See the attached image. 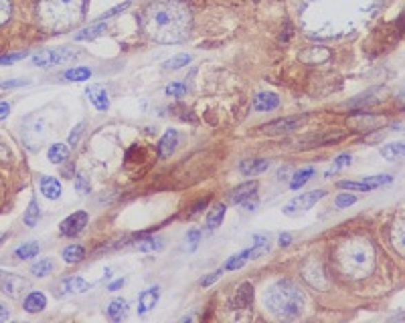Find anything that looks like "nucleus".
Returning a JSON list of instances; mask_svg holds the SVG:
<instances>
[{
	"mask_svg": "<svg viewBox=\"0 0 405 323\" xmlns=\"http://www.w3.org/2000/svg\"><path fill=\"white\" fill-rule=\"evenodd\" d=\"M140 25L144 34L155 43L175 45L188 37L192 14L181 0H156L144 8Z\"/></svg>",
	"mask_w": 405,
	"mask_h": 323,
	"instance_id": "1",
	"label": "nucleus"
},
{
	"mask_svg": "<svg viewBox=\"0 0 405 323\" xmlns=\"http://www.w3.org/2000/svg\"><path fill=\"white\" fill-rule=\"evenodd\" d=\"M83 6L86 0H39L37 19L49 32H65L81 21Z\"/></svg>",
	"mask_w": 405,
	"mask_h": 323,
	"instance_id": "2",
	"label": "nucleus"
},
{
	"mask_svg": "<svg viewBox=\"0 0 405 323\" xmlns=\"http://www.w3.org/2000/svg\"><path fill=\"white\" fill-rule=\"evenodd\" d=\"M266 309L278 320H296L304 311V295L294 281L281 279L264 295Z\"/></svg>",
	"mask_w": 405,
	"mask_h": 323,
	"instance_id": "3",
	"label": "nucleus"
},
{
	"mask_svg": "<svg viewBox=\"0 0 405 323\" xmlns=\"http://www.w3.org/2000/svg\"><path fill=\"white\" fill-rule=\"evenodd\" d=\"M337 263L346 277H367L375 264L373 249L367 240H346L337 251Z\"/></svg>",
	"mask_w": 405,
	"mask_h": 323,
	"instance_id": "4",
	"label": "nucleus"
},
{
	"mask_svg": "<svg viewBox=\"0 0 405 323\" xmlns=\"http://www.w3.org/2000/svg\"><path fill=\"white\" fill-rule=\"evenodd\" d=\"M81 53L79 51H73V49H67V47H59V49H47V51H41L32 57V65L39 67V69H53L57 65H63L67 61L77 59Z\"/></svg>",
	"mask_w": 405,
	"mask_h": 323,
	"instance_id": "5",
	"label": "nucleus"
},
{
	"mask_svg": "<svg viewBox=\"0 0 405 323\" xmlns=\"http://www.w3.org/2000/svg\"><path fill=\"white\" fill-rule=\"evenodd\" d=\"M29 289V281L17 273L0 271V291L10 299H21Z\"/></svg>",
	"mask_w": 405,
	"mask_h": 323,
	"instance_id": "6",
	"label": "nucleus"
},
{
	"mask_svg": "<svg viewBox=\"0 0 405 323\" xmlns=\"http://www.w3.org/2000/svg\"><path fill=\"white\" fill-rule=\"evenodd\" d=\"M324 190H312V192H306V194H300L296 198H292L288 205L284 206V214L286 216H296V214H302L306 210H310L312 206L316 205L318 200L324 198Z\"/></svg>",
	"mask_w": 405,
	"mask_h": 323,
	"instance_id": "7",
	"label": "nucleus"
},
{
	"mask_svg": "<svg viewBox=\"0 0 405 323\" xmlns=\"http://www.w3.org/2000/svg\"><path fill=\"white\" fill-rule=\"evenodd\" d=\"M306 116H294V118H284L276 119L268 125H264V134L268 136H281V134H288V132H294V129H300V125H304Z\"/></svg>",
	"mask_w": 405,
	"mask_h": 323,
	"instance_id": "8",
	"label": "nucleus"
},
{
	"mask_svg": "<svg viewBox=\"0 0 405 323\" xmlns=\"http://www.w3.org/2000/svg\"><path fill=\"white\" fill-rule=\"evenodd\" d=\"M88 220H90V214H88L86 210H79V212L69 214V216L61 222V235L77 236L86 227H88Z\"/></svg>",
	"mask_w": 405,
	"mask_h": 323,
	"instance_id": "9",
	"label": "nucleus"
},
{
	"mask_svg": "<svg viewBox=\"0 0 405 323\" xmlns=\"http://www.w3.org/2000/svg\"><path fill=\"white\" fill-rule=\"evenodd\" d=\"M90 291V283L81 277H67L59 283V291H55V295L59 297H67V295H83Z\"/></svg>",
	"mask_w": 405,
	"mask_h": 323,
	"instance_id": "10",
	"label": "nucleus"
},
{
	"mask_svg": "<svg viewBox=\"0 0 405 323\" xmlns=\"http://www.w3.org/2000/svg\"><path fill=\"white\" fill-rule=\"evenodd\" d=\"M255 192H257V180H250V182L239 184V186L229 194V200H231L233 205H244V202L251 200V196H255Z\"/></svg>",
	"mask_w": 405,
	"mask_h": 323,
	"instance_id": "11",
	"label": "nucleus"
},
{
	"mask_svg": "<svg viewBox=\"0 0 405 323\" xmlns=\"http://www.w3.org/2000/svg\"><path fill=\"white\" fill-rule=\"evenodd\" d=\"M251 301H253V285L241 283L231 299V309H248L251 307Z\"/></svg>",
	"mask_w": 405,
	"mask_h": 323,
	"instance_id": "12",
	"label": "nucleus"
},
{
	"mask_svg": "<svg viewBox=\"0 0 405 323\" xmlns=\"http://www.w3.org/2000/svg\"><path fill=\"white\" fill-rule=\"evenodd\" d=\"M280 107V97L276 93H257L253 97V112H274Z\"/></svg>",
	"mask_w": 405,
	"mask_h": 323,
	"instance_id": "13",
	"label": "nucleus"
},
{
	"mask_svg": "<svg viewBox=\"0 0 405 323\" xmlns=\"http://www.w3.org/2000/svg\"><path fill=\"white\" fill-rule=\"evenodd\" d=\"M86 95H88V99L92 101V105L97 112H106L110 107V95H108V91L103 87L90 85V87L86 89Z\"/></svg>",
	"mask_w": 405,
	"mask_h": 323,
	"instance_id": "14",
	"label": "nucleus"
},
{
	"mask_svg": "<svg viewBox=\"0 0 405 323\" xmlns=\"http://www.w3.org/2000/svg\"><path fill=\"white\" fill-rule=\"evenodd\" d=\"M39 186H41V192L45 194V198H49V200H57V198L61 196L63 188H61V182H59L57 178L41 176V180H39Z\"/></svg>",
	"mask_w": 405,
	"mask_h": 323,
	"instance_id": "15",
	"label": "nucleus"
},
{
	"mask_svg": "<svg viewBox=\"0 0 405 323\" xmlns=\"http://www.w3.org/2000/svg\"><path fill=\"white\" fill-rule=\"evenodd\" d=\"M179 146V132L177 129H168L162 140L158 142V156L160 158H168L170 154H175V149Z\"/></svg>",
	"mask_w": 405,
	"mask_h": 323,
	"instance_id": "16",
	"label": "nucleus"
},
{
	"mask_svg": "<svg viewBox=\"0 0 405 323\" xmlns=\"http://www.w3.org/2000/svg\"><path fill=\"white\" fill-rule=\"evenodd\" d=\"M158 297H160L158 287H150V289L142 291L140 297H138V313L140 315H146L150 309H155V305L158 303Z\"/></svg>",
	"mask_w": 405,
	"mask_h": 323,
	"instance_id": "17",
	"label": "nucleus"
},
{
	"mask_svg": "<svg viewBox=\"0 0 405 323\" xmlns=\"http://www.w3.org/2000/svg\"><path fill=\"white\" fill-rule=\"evenodd\" d=\"M23 307H25L27 313H41L47 307V297L41 293V291H31V293L25 297Z\"/></svg>",
	"mask_w": 405,
	"mask_h": 323,
	"instance_id": "18",
	"label": "nucleus"
},
{
	"mask_svg": "<svg viewBox=\"0 0 405 323\" xmlns=\"http://www.w3.org/2000/svg\"><path fill=\"white\" fill-rule=\"evenodd\" d=\"M304 279L310 283L312 287H324L326 279H324V273H322V267L312 261L304 267Z\"/></svg>",
	"mask_w": 405,
	"mask_h": 323,
	"instance_id": "19",
	"label": "nucleus"
},
{
	"mask_svg": "<svg viewBox=\"0 0 405 323\" xmlns=\"http://www.w3.org/2000/svg\"><path fill=\"white\" fill-rule=\"evenodd\" d=\"M268 168H270V162L268 160H246L239 166V170H241L244 176H257V174L266 172Z\"/></svg>",
	"mask_w": 405,
	"mask_h": 323,
	"instance_id": "20",
	"label": "nucleus"
},
{
	"mask_svg": "<svg viewBox=\"0 0 405 323\" xmlns=\"http://www.w3.org/2000/svg\"><path fill=\"white\" fill-rule=\"evenodd\" d=\"M108 315L112 322H122L128 315V301L126 299H114L108 307Z\"/></svg>",
	"mask_w": 405,
	"mask_h": 323,
	"instance_id": "21",
	"label": "nucleus"
},
{
	"mask_svg": "<svg viewBox=\"0 0 405 323\" xmlns=\"http://www.w3.org/2000/svg\"><path fill=\"white\" fill-rule=\"evenodd\" d=\"M63 79L65 81H73V83L90 81L92 79V69H88V67H73V69L63 73Z\"/></svg>",
	"mask_w": 405,
	"mask_h": 323,
	"instance_id": "22",
	"label": "nucleus"
},
{
	"mask_svg": "<svg viewBox=\"0 0 405 323\" xmlns=\"http://www.w3.org/2000/svg\"><path fill=\"white\" fill-rule=\"evenodd\" d=\"M270 251V238L264 235H253V247L250 249V259H259Z\"/></svg>",
	"mask_w": 405,
	"mask_h": 323,
	"instance_id": "23",
	"label": "nucleus"
},
{
	"mask_svg": "<svg viewBox=\"0 0 405 323\" xmlns=\"http://www.w3.org/2000/svg\"><path fill=\"white\" fill-rule=\"evenodd\" d=\"M381 156L385 160H399V158H405V142H393V144L383 146L381 147Z\"/></svg>",
	"mask_w": 405,
	"mask_h": 323,
	"instance_id": "24",
	"label": "nucleus"
},
{
	"mask_svg": "<svg viewBox=\"0 0 405 323\" xmlns=\"http://www.w3.org/2000/svg\"><path fill=\"white\" fill-rule=\"evenodd\" d=\"M47 156H49V162L63 164L69 158V144H53V146L49 147Z\"/></svg>",
	"mask_w": 405,
	"mask_h": 323,
	"instance_id": "25",
	"label": "nucleus"
},
{
	"mask_svg": "<svg viewBox=\"0 0 405 323\" xmlns=\"http://www.w3.org/2000/svg\"><path fill=\"white\" fill-rule=\"evenodd\" d=\"M63 259H65V263H81L83 259H86V251H83V247H79V244H69L65 251H63Z\"/></svg>",
	"mask_w": 405,
	"mask_h": 323,
	"instance_id": "26",
	"label": "nucleus"
},
{
	"mask_svg": "<svg viewBox=\"0 0 405 323\" xmlns=\"http://www.w3.org/2000/svg\"><path fill=\"white\" fill-rule=\"evenodd\" d=\"M225 218V205H215L207 212V229H217Z\"/></svg>",
	"mask_w": 405,
	"mask_h": 323,
	"instance_id": "27",
	"label": "nucleus"
},
{
	"mask_svg": "<svg viewBox=\"0 0 405 323\" xmlns=\"http://www.w3.org/2000/svg\"><path fill=\"white\" fill-rule=\"evenodd\" d=\"M190 61H192L190 55H187V53H181V55H175V57H170L168 61H164L162 69H164V71H179V69L187 67Z\"/></svg>",
	"mask_w": 405,
	"mask_h": 323,
	"instance_id": "28",
	"label": "nucleus"
},
{
	"mask_svg": "<svg viewBox=\"0 0 405 323\" xmlns=\"http://www.w3.org/2000/svg\"><path fill=\"white\" fill-rule=\"evenodd\" d=\"M101 32H106V23H95V25L88 27V29L79 30L75 34V41H92V39H97Z\"/></svg>",
	"mask_w": 405,
	"mask_h": 323,
	"instance_id": "29",
	"label": "nucleus"
},
{
	"mask_svg": "<svg viewBox=\"0 0 405 323\" xmlns=\"http://www.w3.org/2000/svg\"><path fill=\"white\" fill-rule=\"evenodd\" d=\"M314 174H316V170H314V168H302L300 172H296V174L292 176V180H290V188H292V190L302 188V186H304V184L314 176Z\"/></svg>",
	"mask_w": 405,
	"mask_h": 323,
	"instance_id": "30",
	"label": "nucleus"
},
{
	"mask_svg": "<svg viewBox=\"0 0 405 323\" xmlns=\"http://www.w3.org/2000/svg\"><path fill=\"white\" fill-rule=\"evenodd\" d=\"M53 269H55V263H53V259H41V261H37V263L31 267V273L34 277H47V275H51L53 273Z\"/></svg>",
	"mask_w": 405,
	"mask_h": 323,
	"instance_id": "31",
	"label": "nucleus"
},
{
	"mask_svg": "<svg viewBox=\"0 0 405 323\" xmlns=\"http://www.w3.org/2000/svg\"><path fill=\"white\" fill-rule=\"evenodd\" d=\"M391 240H393V247L399 251V253H404L405 255V222H397L395 227H393V231H391Z\"/></svg>",
	"mask_w": 405,
	"mask_h": 323,
	"instance_id": "32",
	"label": "nucleus"
},
{
	"mask_svg": "<svg viewBox=\"0 0 405 323\" xmlns=\"http://www.w3.org/2000/svg\"><path fill=\"white\" fill-rule=\"evenodd\" d=\"M134 249L140 253H152V251H160L162 249V240L160 238H142L134 242Z\"/></svg>",
	"mask_w": 405,
	"mask_h": 323,
	"instance_id": "33",
	"label": "nucleus"
},
{
	"mask_svg": "<svg viewBox=\"0 0 405 323\" xmlns=\"http://www.w3.org/2000/svg\"><path fill=\"white\" fill-rule=\"evenodd\" d=\"M39 255V244L37 242H25V244H21L17 251H14V257L17 259H32V257H37Z\"/></svg>",
	"mask_w": 405,
	"mask_h": 323,
	"instance_id": "34",
	"label": "nucleus"
},
{
	"mask_svg": "<svg viewBox=\"0 0 405 323\" xmlns=\"http://www.w3.org/2000/svg\"><path fill=\"white\" fill-rule=\"evenodd\" d=\"M39 218H41L39 205H37V200H31V202H29V208L25 210V225H27V227H37Z\"/></svg>",
	"mask_w": 405,
	"mask_h": 323,
	"instance_id": "35",
	"label": "nucleus"
},
{
	"mask_svg": "<svg viewBox=\"0 0 405 323\" xmlns=\"http://www.w3.org/2000/svg\"><path fill=\"white\" fill-rule=\"evenodd\" d=\"M248 261H250V249L244 251V253H239V255H235V257H231V259L225 263V269H227V271H237V269H241Z\"/></svg>",
	"mask_w": 405,
	"mask_h": 323,
	"instance_id": "36",
	"label": "nucleus"
},
{
	"mask_svg": "<svg viewBox=\"0 0 405 323\" xmlns=\"http://www.w3.org/2000/svg\"><path fill=\"white\" fill-rule=\"evenodd\" d=\"M339 188H343V190H353V192H371L373 188L367 184V182H339Z\"/></svg>",
	"mask_w": 405,
	"mask_h": 323,
	"instance_id": "37",
	"label": "nucleus"
},
{
	"mask_svg": "<svg viewBox=\"0 0 405 323\" xmlns=\"http://www.w3.org/2000/svg\"><path fill=\"white\" fill-rule=\"evenodd\" d=\"M75 190H77V194H81V196H88V194L92 192L90 178L86 176V174H77V176H75Z\"/></svg>",
	"mask_w": 405,
	"mask_h": 323,
	"instance_id": "38",
	"label": "nucleus"
},
{
	"mask_svg": "<svg viewBox=\"0 0 405 323\" xmlns=\"http://www.w3.org/2000/svg\"><path fill=\"white\" fill-rule=\"evenodd\" d=\"M130 8V2H124V4H118V6H114V8H110L108 12H103L101 17H97V23H106V21H110V19H114L116 14H122L124 10Z\"/></svg>",
	"mask_w": 405,
	"mask_h": 323,
	"instance_id": "39",
	"label": "nucleus"
},
{
	"mask_svg": "<svg viewBox=\"0 0 405 323\" xmlns=\"http://www.w3.org/2000/svg\"><path fill=\"white\" fill-rule=\"evenodd\" d=\"M350 160H353V158H350L348 154H343V156H339V158L335 160V164H333V168H330V170H328V172H326L324 176L328 178V176H333V174H337L339 170H343V168H346V166L350 164Z\"/></svg>",
	"mask_w": 405,
	"mask_h": 323,
	"instance_id": "40",
	"label": "nucleus"
},
{
	"mask_svg": "<svg viewBox=\"0 0 405 323\" xmlns=\"http://www.w3.org/2000/svg\"><path fill=\"white\" fill-rule=\"evenodd\" d=\"M166 95H168V97H175V99H181V97H185V95H187V85H185V83H181V81L170 83V85L166 87Z\"/></svg>",
	"mask_w": 405,
	"mask_h": 323,
	"instance_id": "41",
	"label": "nucleus"
},
{
	"mask_svg": "<svg viewBox=\"0 0 405 323\" xmlns=\"http://www.w3.org/2000/svg\"><path fill=\"white\" fill-rule=\"evenodd\" d=\"M391 180H393V178L389 176V174H379V176H367L365 180H363V182H367V184H369V186H371V188L375 190V188H379V186H385V184H389Z\"/></svg>",
	"mask_w": 405,
	"mask_h": 323,
	"instance_id": "42",
	"label": "nucleus"
},
{
	"mask_svg": "<svg viewBox=\"0 0 405 323\" xmlns=\"http://www.w3.org/2000/svg\"><path fill=\"white\" fill-rule=\"evenodd\" d=\"M10 14H12V4H10V0H0V27H2L4 23H8Z\"/></svg>",
	"mask_w": 405,
	"mask_h": 323,
	"instance_id": "43",
	"label": "nucleus"
},
{
	"mask_svg": "<svg viewBox=\"0 0 405 323\" xmlns=\"http://www.w3.org/2000/svg\"><path fill=\"white\" fill-rule=\"evenodd\" d=\"M355 202H357V196H353V194H339L337 200H335V206L337 208H346V206L355 205Z\"/></svg>",
	"mask_w": 405,
	"mask_h": 323,
	"instance_id": "44",
	"label": "nucleus"
},
{
	"mask_svg": "<svg viewBox=\"0 0 405 323\" xmlns=\"http://www.w3.org/2000/svg\"><path fill=\"white\" fill-rule=\"evenodd\" d=\"M83 127H86V123H83V121L75 125V129H73V132H71V136H69V146H75V144L79 142V136L83 134Z\"/></svg>",
	"mask_w": 405,
	"mask_h": 323,
	"instance_id": "45",
	"label": "nucleus"
},
{
	"mask_svg": "<svg viewBox=\"0 0 405 323\" xmlns=\"http://www.w3.org/2000/svg\"><path fill=\"white\" fill-rule=\"evenodd\" d=\"M221 275H223V271H221V269L213 271V273H209V277L201 279V285H203V287H209V285H213L215 281H219V279H221Z\"/></svg>",
	"mask_w": 405,
	"mask_h": 323,
	"instance_id": "46",
	"label": "nucleus"
},
{
	"mask_svg": "<svg viewBox=\"0 0 405 323\" xmlns=\"http://www.w3.org/2000/svg\"><path fill=\"white\" fill-rule=\"evenodd\" d=\"M29 81H23V79H14V81H0V89H14L27 85Z\"/></svg>",
	"mask_w": 405,
	"mask_h": 323,
	"instance_id": "47",
	"label": "nucleus"
},
{
	"mask_svg": "<svg viewBox=\"0 0 405 323\" xmlns=\"http://www.w3.org/2000/svg\"><path fill=\"white\" fill-rule=\"evenodd\" d=\"M10 160H12V154H10V149H8V147L0 142V164H8Z\"/></svg>",
	"mask_w": 405,
	"mask_h": 323,
	"instance_id": "48",
	"label": "nucleus"
},
{
	"mask_svg": "<svg viewBox=\"0 0 405 323\" xmlns=\"http://www.w3.org/2000/svg\"><path fill=\"white\" fill-rule=\"evenodd\" d=\"M199 231H190L187 235V240L188 244H190V249H197V244H199Z\"/></svg>",
	"mask_w": 405,
	"mask_h": 323,
	"instance_id": "49",
	"label": "nucleus"
},
{
	"mask_svg": "<svg viewBox=\"0 0 405 323\" xmlns=\"http://www.w3.org/2000/svg\"><path fill=\"white\" fill-rule=\"evenodd\" d=\"M25 59V53H14V55H6V57H0V65L2 63H14V61Z\"/></svg>",
	"mask_w": 405,
	"mask_h": 323,
	"instance_id": "50",
	"label": "nucleus"
},
{
	"mask_svg": "<svg viewBox=\"0 0 405 323\" xmlns=\"http://www.w3.org/2000/svg\"><path fill=\"white\" fill-rule=\"evenodd\" d=\"M8 114H10V105L4 103V101H0V119H6Z\"/></svg>",
	"mask_w": 405,
	"mask_h": 323,
	"instance_id": "51",
	"label": "nucleus"
},
{
	"mask_svg": "<svg viewBox=\"0 0 405 323\" xmlns=\"http://www.w3.org/2000/svg\"><path fill=\"white\" fill-rule=\"evenodd\" d=\"M278 240H280V247H288L292 242V235L290 233H281Z\"/></svg>",
	"mask_w": 405,
	"mask_h": 323,
	"instance_id": "52",
	"label": "nucleus"
},
{
	"mask_svg": "<svg viewBox=\"0 0 405 323\" xmlns=\"http://www.w3.org/2000/svg\"><path fill=\"white\" fill-rule=\"evenodd\" d=\"M8 317H10V311H8V307L0 303V322H6Z\"/></svg>",
	"mask_w": 405,
	"mask_h": 323,
	"instance_id": "53",
	"label": "nucleus"
},
{
	"mask_svg": "<svg viewBox=\"0 0 405 323\" xmlns=\"http://www.w3.org/2000/svg\"><path fill=\"white\" fill-rule=\"evenodd\" d=\"M122 285H124V279H120V281L112 283V285H110V291H118V289H120Z\"/></svg>",
	"mask_w": 405,
	"mask_h": 323,
	"instance_id": "54",
	"label": "nucleus"
},
{
	"mask_svg": "<svg viewBox=\"0 0 405 323\" xmlns=\"http://www.w3.org/2000/svg\"><path fill=\"white\" fill-rule=\"evenodd\" d=\"M4 238H6V235H4V233H2V235H0V240H4Z\"/></svg>",
	"mask_w": 405,
	"mask_h": 323,
	"instance_id": "55",
	"label": "nucleus"
},
{
	"mask_svg": "<svg viewBox=\"0 0 405 323\" xmlns=\"http://www.w3.org/2000/svg\"><path fill=\"white\" fill-rule=\"evenodd\" d=\"M399 317H405V311H404V313H402V315H399Z\"/></svg>",
	"mask_w": 405,
	"mask_h": 323,
	"instance_id": "56",
	"label": "nucleus"
}]
</instances>
